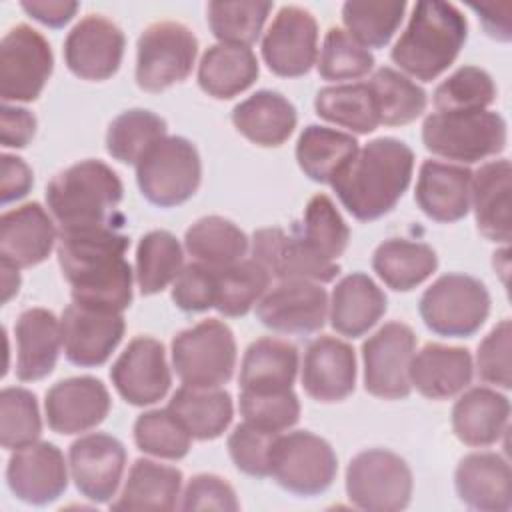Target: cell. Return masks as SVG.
Segmentation results:
<instances>
[{
  "instance_id": "21",
  "label": "cell",
  "mask_w": 512,
  "mask_h": 512,
  "mask_svg": "<svg viewBox=\"0 0 512 512\" xmlns=\"http://www.w3.org/2000/svg\"><path fill=\"white\" fill-rule=\"evenodd\" d=\"M10 492L32 506L58 500L68 488L64 454L52 442H32L12 452L6 466Z\"/></svg>"
},
{
  "instance_id": "3",
  "label": "cell",
  "mask_w": 512,
  "mask_h": 512,
  "mask_svg": "<svg viewBox=\"0 0 512 512\" xmlns=\"http://www.w3.org/2000/svg\"><path fill=\"white\" fill-rule=\"evenodd\" d=\"M468 36L464 14L450 2H416L406 30L390 50L392 62L416 80L432 82L458 58Z\"/></svg>"
},
{
  "instance_id": "34",
  "label": "cell",
  "mask_w": 512,
  "mask_h": 512,
  "mask_svg": "<svg viewBox=\"0 0 512 512\" xmlns=\"http://www.w3.org/2000/svg\"><path fill=\"white\" fill-rule=\"evenodd\" d=\"M182 488V472L176 466L138 458L112 510H174Z\"/></svg>"
},
{
  "instance_id": "55",
  "label": "cell",
  "mask_w": 512,
  "mask_h": 512,
  "mask_svg": "<svg viewBox=\"0 0 512 512\" xmlns=\"http://www.w3.org/2000/svg\"><path fill=\"white\" fill-rule=\"evenodd\" d=\"M216 268L200 262L186 264L172 282V302L184 312H204L214 308Z\"/></svg>"
},
{
  "instance_id": "2",
  "label": "cell",
  "mask_w": 512,
  "mask_h": 512,
  "mask_svg": "<svg viewBox=\"0 0 512 512\" xmlns=\"http://www.w3.org/2000/svg\"><path fill=\"white\" fill-rule=\"evenodd\" d=\"M414 152L402 140H370L330 182L342 206L360 222L392 212L410 186Z\"/></svg>"
},
{
  "instance_id": "10",
  "label": "cell",
  "mask_w": 512,
  "mask_h": 512,
  "mask_svg": "<svg viewBox=\"0 0 512 512\" xmlns=\"http://www.w3.org/2000/svg\"><path fill=\"white\" fill-rule=\"evenodd\" d=\"M198 54L194 32L174 20L150 24L136 44V84L146 92H162L192 72Z\"/></svg>"
},
{
  "instance_id": "8",
  "label": "cell",
  "mask_w": 512,
  "mask_h": 512,
  "mask_svg": "<svg viewBox=\"0 0 512 512\" xmlns=\"http://www.w3.org/2000/svg\"><path fill=\"white\" fill-rule=\"evenodd\" d=\"M426 328L446 338L476 334L490 314V294L474 276L450 272L424 290L418 302Z\"/></svg>"
},
{
  "instance_id": "56",
  "label": "cell",
  "mask_w": 512,
  "mask_h": 512,
  "mask_svg": "<svg viewBox=\"0 0 512 512\" xmlns=\"http://www.w3.org/2000/svg\"><path fill=\"white\" fill-rule=\"evenodd\" d=\"M182 510H238L234 488L216 474H196L184 488Z\"/></svg>"
},
{
  "instance_id": "11",
  "label": "cell",
  "mask_w": 512,
  "mask_h": 512,
  "mask_svg": "<svg viewBox=\"0 0 512 512\" xmlns=\"http://www.w3.org/2000/svg\"><path fill=\"white\" fill-rule=\"evenodd\" d=\"M336 472V452L318 434L294 430L276 438L270 476L286 492L296 496L322 494L332 486Z\"/></svg>"
},
{
  "instance_id": "29",
  "label": "cell",
  "mask_w": 512,
  "mask_h": 512,
  "mask_svg": "<svg viewBox=\"0 0 512 512\" xmlns=\"http://www.w3.org/2000/svg\"><path fill=\"white\" fill-rule=\"evenodd\" d=\"M510 160L500 158L482 164L470 180V208L480 234L492 242L508 244L510 222Z\"/></svg>"
},
{
  "instance_id": "60",
  "label": "cell",
  "mask_w": 512,
  "mask_h": 512,
  "mask_svg": "<svg viewBox=\"0 0 512 512\" xmlns=\"http://www.w3.org/2000/svg\"><path fill=\"white\" fill-rule=\"evenodd\" d=\"M476 14H478V20L484 28V32L490 36V38H496V40H502V42H508L512 38V16H510V10H512V4L510 2H502V4H494V2H488V4H474L470 2L468 4Z\"/></svg>"
},
{
  "instance_id": "49",
  "label": "cell",
  "mask_w": 512,
  "mask_h": 512,
  "mask_svg": "<svg viewBox=\"0 0 512 512\" xmlns=\"http://www.w3.org/2000/svg\"><path fill=\"white\" fill-rule=\"evenodd\" d=\"M42 434V418L34 392L8 386L0 392V444L18 450L36 442Z\"/></svg>"
},
{
  "instance_id": "37",
  "label": "cell",
  "mask_w": 512,
  "mask_h": 512,
  "mask_svg": "<svg viewBox=\"0 0 512 512\" xmlns=\"http://www.w3.org/2000/svg\"><path fill=\"white\" fill-rule=\"evenodd\" d=\"M358 150V140L352 134L310 124L298 136L296 160L312 182L330 184Z\"/></svg>"
},
{
  "instance_id": "41",
  "label": "cell",
  "mask_w": 512,
  "mask_h": 512,
  "mask_svg": "<svg viewBox=\"0 0 512 512\" xmlns=\"http://www.w3.org/2000/svg\"><path fill=\"white\" fill-rule=\"evenodd\" d=\"M384 126H404L426 110V92L402 72L382 66L366 82Z\"/></svg>"
},
{
  "instance_id": "15",
  "label": "cell",
  "mask_w": 512,
  "mask_h": 512,
  "mask_svg": "<svg viewBox=\"0 0 512 512\" xmlns=\"http://www.w3.org/2000/svg\"><path fill=\"white\" fill-rule=\"evenodd\" d=\"M66 358L80 368L102 366L124 336L122 312L74 302L60 318Z\"/></svg>"
},
{
  "instance_id": "36",
  "label": "cell",
  "mask_w": 512,
  "mask_h": 512,
  "mask_svg": "<svg viewBox=\"0 0 512 512\" xmlns=\"http://www.w3.org/2000/svg\"><path fill=\"white\" fill-rule=\"evenodd\" d=\"M168 410L178 418L194 440L220 438L232 422L234 404L232 396L222 388H178Z\"/></svg>"
},
{
  "instance_id": "16",
  "label": "cell",
  "mask_w": 512,
  "mask_h": 512,
  "mask_svg": "<svg viewBox=\"0 0 512 512\" xmlns=\"http://www.w3.org/2000/svg\"><path fill=\"white\" fill-rule=\"evenodd\" d=\"M110 380L128 404H156L172 384L164 344L152 336H136L112 364Z\"/></svg>"
},
{
  "instance_id": "28",
  "label": "cell",
  "mask_w": 512,
  "mask_h": 512,
  "mask_svg": "<svg viewBox=\"0 0 512 512\" xmlns=\"http://www.w3.org/2000/svg\"><path fill=\"white\" fill-rule=\"evenodd\" d=\"M470 180L466 166L424 160L418 172L414 200L436 222H458L470 212Z\"/></svg>"
},
{
  "instance_id": "35",
  "label": "cell",
  "mask_w": 512,
  "mask_h": 512,
  "mask_svg": "<svg viewBox=\"0 0 512 512\" xmlns=\"http://www.w3.org/2000/svg\"><path fill=\"white\" fill-rule=\"evenodd\" d=\"M298 374V350L282 338L254 340L242 358L240 390H286L294 386Z\"/></svg>"
},
{
  "instance_id": "9",
  "label": "cell",
  "mask_w": 512,
  "mask_h": 512,
  "mask_svg": "<svg viewBox=\"0 0 512 512\" xmlns=\"http://www.w3.org/2000/svg\"><path fill=\"white\" fill-rule=\"evenodd\" d=\"M346 496L360 510H404L412 498L410 466L386 448L358 452L346 468Z\"/></svg>"
},
{
  "instance_id": "45",
  "label": "cell",
  "mask_w": 512,
  "mask_h": 512,
  "mask_svg": "<svg viewBox=\"0 0 512 512\" xmlns=\"http://www.w3.org/2000/svg\"><path fill=\"white\" fill-rule=\"evenodd\" d=\"M406 6L404 0L346 2L342 20L348 34L364 48H384L402 24Z\"/></svg>"
},
{
  "instance_id": "53",
  "label": "cell",
  "mask_w": 512,
  "mask_h": 512,
  "mask_svg": "<svg viewBox=\"0 0 512 512\" xmlns=\"http://www.w3.org/2000/svg\"><path fill=\"white\" fill-rule=\"evenodd\" d=\"M278 436L280 432L258 428L246 420L238 424L228 436V454L234 466L252 478L270 476V462Z\"/></svg>"
},
{
  "instance_id": "7",
  "label": "cell",
  "mask_w": 512,
  "mask_h": 512,
  "mask_svg": "<svg viewBox=\"0 0 512 512\" xmlns=\"http://www.w3.org/2000/svg\"><path fill=\"white\" fill-rule=\"evenodd\" d=\"M200 180V154L182 136H164L136 164V182L142 196L160 208H174L190 200Z\"/></svg>"
},
{
  "instance_id": "38",
  "label": "cell",
  "mask_w": 512,
  "mask_h": 512,
  "mask_svg": "<svg viewBox=\"0 0 512 512\" xmlns=\"http://www.w3.org/2000/svg\"><path fill=\"white\" fill-rule=\"evenodd\" d=\"M372 268L388 288L408 292L436 272L438 256L424 242L388 238L374 250Z\"/></svg>"
},
{
  "instance_id": "23",
  "label": "cell",
  "mask_w": 512,
  "mask_h": 512,
  "mask_svg": "<svg viewBox=\"0 0 512 512\" xmlns=\"http://www.w3.org/2000/svg\"><path fill=\"white\" fill-rule=\"evenodd\" d=\"M302 388L316 402H340L356 386V354L352 346L334 336H318L304 352Z\"/></svg>"
},
{
  "instance_id": "24",
  "label": "cell",
  "mask_w": 512,
  "mask_h": 512,
  "mask_svg": "<svg viewBox=\"0 0 512 512\" xmlns=\"http://www.w3.org/2000/svg\"><path fill=\"white\" fill-rule=\"evenodd\" d=\"M54 242V222L38 202L22 204L0 218V260L6 264L32 268L50 256Z\"/></svg>"
},
{
  "instance_id": "43",
  "label": "cell",
  "mask_w": 512,
  "mask_h": 512,
  "mask_svg": "<svg viewBox=\"0 0 512 512\" xmlns=\"http://www.w3.org/2000/svg\"><path fill=\"white\" fill-rule=\"evenodd\" d=\"M270 278L272 274L252 258L216 270L214 308L228 318L248 314L266 294Z\"/></svg>"
},
{
  "instance_id": "31",
  "label": "cell",
  "mask_w": 512,
  "mask_h": 512,
  "mask_svg": "<svg viewBox=\"0 0 512 512\" xmlns=\"http://www.w3.org/2000/svg\"><path fill=\"white\" fill-rule=\"evenodd\" d=\"M510 402L504 394L476 386L464 392L452 406L454 436L474 448L496 444L508 430Z\"/></svg>"
},
{
  "instance_id": "52",
  "label": "cell",
  "mask_w": 512,
  "mask_h": 512,
  "mask_svg": "<svg viewBox=\"0 0 512 512\" xmlns=\"http://www.w3.org/2000/svg\"><path fill=\"white\" fill-rule=\"evenodd\" d=\"M238 406L246 422L270 432H284L300 418V402L292 388L240 390Z\"/></svg>"
},
{
  "instance_id": "19",
  "label": "cell",
  "mask_w": 512,
  "mask_h": 512,
  "mask_svg": "<svg viewBox=\"0 0 512 512\" xmlns=\"http://www.w3.org/2000/svg\"><path fill=\"white\" fill-rule=\"evenodd\" d=\"M68 462L78 492L96 504H108L124 474L126 448L118 438L94 432L70 444Z\"/></svg>"
},
{
  "instance_id": "18",
  "label": "cell",
  "mask_w": 512,
  "mask_h": 512,
  "mask_svg": "<svg viewBox=\"0 0 512 512\" xmlns=\"http://www.w3.org/2000/svg\"><path fill=\"white\" fill-rule=\"evenodd\" d=\"M124 32L102 14L84 16L64 40V62L82 80H108L122 64Z\"/></svg>"
},
{
  "instance_id": "33",
  "label": "cell",
  "mask_w": 512,
  "mask_h": 512,
  "mask_svg": "<svg viewBox=\"0 0 512 512\" xmlns=\"http://www.w3.org/2000/svg\"><path fill=\"white\" fill-rule=\"evenodd\" d=\"M258 60L248 46L214 44L198 64V86L212 98L230 100L248 90L258 78Z\"/></svg>"
},
{
  "instance_id": "39",
  "label": "cell",
  "mask_w": 512,
  "mask_h": 512,
  "mask_svg": "<svg viewBox=\"0 0 512 512\" xmlns=\"http://www.w3.org/2000/svg\"><path fill=\"white\" fill-rule=\"evenodd\" d=\"M184 248L194 262L220 270L244 260L250 240L232 220L204 216L186 230Z\"/></svg>"
},
{
  "instance_id": "47",
  "label": "cell",
  "mask_w": 512,
  "mask_h": 512,
  "mask_svg": "<svg viewBox=\"0 0 512 512\" xmlns=\"http://www.w3.org/2000/svg\"><path fill=\"white\" fill-rule=\"evenodd\" d=\"M296 234L320 256L334 262L346 252L350 240V228L326 194L308 200Z\"/></svg>"
},
{
  "instance_id": "1",
  "label": "cell",
  "mask_w": 512,
  "mask_h": 512,
  "mask_svg": "<svg viewBox=\"0 0 512 512\" xmlns=\"http://www.w3.org/2000/svg\"><path fill=\"white\" fill-rule=\"evenodd\" d=\"M130 238L118 224L60 230L56 254L74 302L116 312L132 304L134 270L124 258Z\"/></svg>"
},
{
  "instance_id": "42",
  "label": "cell",
  "mask_w": 512,
  "mask_h": 512,
  "mask_svg": "<svg viewBox=\"0 0 512 512\" xmlns=\"http://www.w3.org/2000/svg\"><path fill=\"white\" fill-rule=\"evenodd\" d=\"M182 268L184 252L174 234L168 230H152L140 238L134 276L142 296L162 292L176 280Z\"/></svg>"
},
{
  "instance_id": "6",
  "label": "cell",
  "mask_w": 512,
  "mask_h": 512,
  "mask_svg": "<svg viewBox=\"0 0 512 512\" xmlns=\"http://www.w3.org/2000/svg\"><path fill=\"white\" fill-rule=\"evenodd\" d=\"M172 366L182 386L220 388L236 368V340L228 324L216 318L180 330L170 344Z\"/></svg>"
},
{
  "instance_id": "51",
  "label": "cell",
  "mask_w": 512,
  "mask_h": 512,
  "mask_svg": "<svg viewBox=\"0 0 512 512\" xmlns=\"http://www.w3.org/2000/svg\"><path fill=\"white\" fill-rule=\"evenodd\" d=\"M316 66L324 80H356L374 68V56L346 30L332 26L324 36Z\"/></svg>"
},
{
  "instance_id": "22",
  "label": "cell",
  "mask_w": 512,
  "mask_h": 512,
  "mask_svg": "<svg viewBox=\"0 0 512 512\" xmlns=\"http://www.w3.org/2000/svg\"><path fill=\"white\" fill-rule=\"evenodd\" d=\"M112 406L106 386L94 376L56 382L44 400L46 422L56 434H80L104 422Z\"/></svg>"
},
{
  "instance_id": "30",
  "label": "cell",
  "mask_w": 512,
  "mask_h": 512,
  "mask_svg": "<svg viewBox=\"0 0 512 512\" xmlns=\"http://www.w3.org/2000/svg\"><path fill=\"white\" fill-rule=\"evenodd\" d=\"M386 294L364 272L344 276L328 300V318L332 328L346 338L364 336L384 316Z\"/></svg>"
},
{
  "instance_id": "14",
  "label": "cell",
  "mask_w": 512,
  "mask_h": 512,
  "mask_svg": "<svg viewBox=\"0 0 512 512\" xmlns=\"http://www.w3.org/2000/svg\"><path fill=\"white\" fill-rule=\"evenodd\" d=\"M262 58L270 72L298 78L318 60V24L302 6H282L262 38Z\"/></svg>"
},
{
  "instance_id": "59",
  "label": "cell",
  "mask_w": 512,
  "mask_h": 512,
  "mask_svg": "<svg viewBox=\"0 0 512 512\" xmlns=\"http://www.w3.org/2000/svg\"><path fill=\"white\" fill-rule=\"evenodd\" d=\"M20 6L30 18L48 28H62L76 16L80 8L78 2L70 0H24Z\"/></svg>"
},
{
  "instance_id": "57",
  "label": "cell",
  "mask_w": 512,
  "mask_h": 512,
  "mask_svg": "<svg viewBox=\"0 0 512 512\" xmlns=\"http://www.w3.org/2000/svg\"><path fill=\"white\" fill-rule=\"evenodd\" d=\"M36 116L20 106L4 104L0 112V140L4 148H24L34 138Z\"/></svg>"
},
{
  "instance_id": "58",
  "label": "cell",
  "mask_w": 512,
  "mask_h": 512,
  "mask_svg": "<svg viewBox=\"0 0 512 512\" xmlns=\"http://www.w3.org/2000/svg\"><path fill=\"white\" fill-rule=\"evenodd\" d=\"M34 184L30 166L12 154H2V182H0V202L8 204L24 198Z\"/></svg>"
},
{
  "instance_id": "17",
  "label": "cell",
  "mask_w": 512,
  "mask_h": 512,
  "mask_svg": "<svg viewBox=\"0 0 512 512\" xmlns=\"http://www.w3.org/2000/svg\"><path fill=\"white\" fill-rule=\"evenodd\" d=\"M256 316L280 334H312L326 324L328 294L318 282L280 280L258 300Z\"/></svg>"
},
{
  "instance_id": "26",
  "label": "cell",
  "mask_w": 512,
  "mask_h": 512,
  "mask_svg": "<svg viewBox=\"0 0 512 512\" xmlns=\"http://www.w3.org/2000/svg\"><path fill=\"white\" fill-rule=\"evenodd\" d=\"M470 350L438 342L424 344L410 360V384L430 400H448L460 394L472 380Z\"/></svg>"
},
{
  "instance_id": "27",
  "label": "cell",
  "mask_w": 512,
  "mask_h": 512,
  "mask_svg": "<svg viewBox=\"0 0 512 512\" xmlns=\"http://www.w3.org/2000/svg\"><path fill=\"white\" fill-rule=\"evenodd\" d=\"M16 378L36 382L52 374L62 346L60 320L52 310L28 308L16 324Z\"/></svg>"
},
{
  "instance_id": "61",
  "label": "cell",
  "mask_w": 512,
  "mask_h": 512,
  "mask_svg": "<svg viewBox=\"0 0 512 512\" xmlns=\"http://www.w3.org/2000/svg\"><path fill=\"white\" fill-rule=\"evenodd\" d=\"M2 268V302L6 304L14 294H18V288H20V268L12 266V264H6L2 262L0 264Z\"/></svg>"
},
{
  "instance_id": "54",
  "label": "cell",
  "mask_w": 512,
  "mask_h": 512,
  "mask_svg": "<svg viewBox=\"0 0 512 512\" xmlns=\"http://www.w3.org/2000/svg\"><path fill=\"white\" fill-rule=\"evenodd\" d=\"M510 344L512 328L510 320H500L480 342L476 352V372L482 382L494 384L502 390L512 388L510 376Z\"/></svg>"
},
{
  "instance_id": "13",
  "label": "cell",
  "mask_w": 512,
  "mask_h": 512,
  "mask_svg": "<svg viewBox=\"0 0 512 512\" xmlns=\"http://www.w3.org/2000/svg\"><path fill=\"white\" fill-rule=\"evenodd\" d=\"M416 336L404 322H386L362 344L364 388L382 400H402L410 394L408 378Z\"/></svg>"
},
{
  "instance_id": "46",
  "label": "cell",
  "mask_w": 512,
  "mask_h": 512,
  "mask_svg": "<svg viewBox=\"0 0 512 512\" xmlns=\"http://www.w3.org/2000/svg\"><path fill=\"white\" fill-rule=\"evenodd\" d=\"M272 6H274L272 2H258V0L210 2L206 6L210 32L222 44H236V46L250 48V44L258 40Z\"/></svg>"
},
{
  "instance_id": "50",
  "label": "cell",
  "mask_w": 512,
  "mask_h": 512,
  "mask_svg": "<svg viewBox=\"0 0 512 512\" xmlns=\"http://www.w3.org/2000/svg\"><path fill=\"white\" fill-rule=\"evenodd\" d=\"M134 442L138 450L156 458L180 460L190 452L192 436L178 422V418L166 410H148L134 422Z\"/></svg>"
},
{
  "instance_id": "25",
  "label": "cell",
  "mask_w": 512,
  "mask_h": 512,
  "mask_svg": "<svg viewBox=\"0 0 512 512\" xmlns=\"http://www.w3.org/2000/svg\"><path fill=\"white\" fill-rule=\"evenodd\" d=\"M458 498L480 512H508L512 508L510 464L496 452H472L454 472Z\"/></svg>"
},
{
  "instance_id": "48",
  "label": "cell",
  "mask_w": 512,
  "mask_h": 512,
  "mask_svg": "<svg viewBox=\"0 0 512 512\" xmlns=\"http://www.w3.org/2000/svg\"><path fill=\"white\" fill-rule=\"evenodd\" d=\"M496 100L492 76L478 66H462L434 90L436 112L486 110Z\"/></svg>"
},
{
  "instance_id": "5",
  "label": "cell",
  "mask_w": 512,
  "mask_h": 512,
  "mask_svg": "<svg viewBox=\"0 0 512 512\" xmlns=\"http://www.w3.org/2000/svg\"><path fill=\"white\" fill-rule=\"evenodd\" d=\"M424 148L446 160L474 164L500 154L508 142L506 120L492 110L434 112L422 124Z\"/></svg>"
},
{
  "instance_id": "44",
  "label": "cell",
  "mask_w": 512,
  "mask_h": 512,
  "mask_svg": "<svg viewBox=\"0 0 512 512\" xmlns=\"http://www.w3.org/2000/svg\"><path fill=\"white\" fill-rule=\"evenodd\" d=\"M166 136V120L158 114L132 108L118 114L106 132V152L122 164H138V160Z\"/></svg>"
},
{
  "instance_id": "4",
  "label": "cell",
  "mask_w": 512,
  "mask_h": 512,
  "mask_svg": "<svg viewBox=\"0 0 512 512\" xmlns=\"http://www.w3.org/2000/svg\"><path fill=\"white\" fill-rule=\"evenodd\" d=\"M124 186L100 160H82L58 172L46 186V204L60 230L116 224Z\"/></svg>"
},
{
  "instance_id": "12",
  "label": "cell",
  "mask_w": 512,
  "mask_h": 512,
  "mask_svg": "<svg viewBox=\"0 0 512 512\" xmlns=\"http://www.w3.org/2000/svg\"><path fill=\"white\" fill-rule=\"evenodd\" d=\"M54 68L48 40L28 24H16L0 42L2 102H34Z\"/></svg>"
},
{
  "instance_id": "20",
  "label": "cell",
  "mask_w": 512,
  "mask_h": 512,
  "mask_svg": "<svg viewBox=\"0 0 512 512\" xmlns=\"http://www.w3.org/2000/svg\"><path fill=\"white\" fill-rule=\"evenodd\" d=\"M250 258L264 266L278 280L332 282L340 274L334 260L320 256L298 234L282 228H262L252 234Z\"/></svg>"
},
{
  "instance_id": "32",
  "label": "cell",
  "mask_w": 512,
  "mask_h": 512,
  "mask_svg": "<svg viewBox=\"0 0 512 512\" xmlns=\"http://www.w3.org/2000/svg\"><path fill=\"white\" fill-rule=\"evenodd\" d=\"M298 122L294 104L276 90H258L232 110L234 128L252 144L282 146Z\"/></svg>"
},
{
  "instance_id": "40",
  "label": "cell",
  "mask_w": 512,
  "mask_h": 512,
  "mask_svg": "<svg viewBox=\"0 0 512 512\" xmlns=\"http://www.w3.org/2000/svg\"><path fill=\"white\" fill-rule=\"evenodd\" d=\"M316 114L354 134H370L380 126L368 84H336L320 88L314 98Z\"/></svg>"
}]
</instances>
